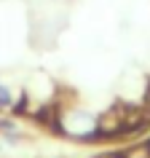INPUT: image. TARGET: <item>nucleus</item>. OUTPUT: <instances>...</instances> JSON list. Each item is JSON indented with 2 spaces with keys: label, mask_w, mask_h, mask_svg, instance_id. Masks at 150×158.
I'll use <instances>...</instances> for the list:
<instances>
[{
  "label": "nucleus",
  "mask_w": 150,
  "mask_h": 158,
  "mask_svg": "<svg viewBox=\"0 0 150 158\" xmlns=\"http://www.w3.org/2000/svg\"><path fill=\"white\" fill-rule=\"evenodd\" d=\"M123 158H150V139L137 145V148H131L129 153H123Z\"/></svg>",
  "instance_id": "1"
},
{
  "label": "nucleus",
  "mask_w": 150,
  "mask_h": 158,
  "mask_svg": "<svg viewBox=\"0 0 150 158\" xmlns=\"http://www.w3.org/2000/svg\"><path fill=\"white\" fill-rule=\"evenodd\" d=\"M8 105H11V94H8V89L0 86V107H8Z\"/></svg>",
  "instance_id": "2"
},
{
  "label": "nucleus",
  "mask_w": 150,
  "mask_h": 158,
  "mask_svg": "<svg viewBox=\"0 0 150 158\" xmlns=\"http://www.w3.org/2000/svg\"><path fill=\"white\" fill-rule=\"evenodd\" d=\"M94 158H123V153H115L113 150V153H99V156H94Z\"/></svg>",
  "instance_id": "3"
}]
</instances>
